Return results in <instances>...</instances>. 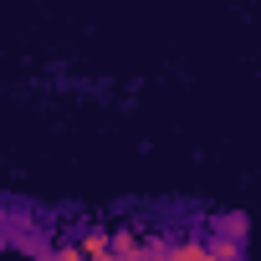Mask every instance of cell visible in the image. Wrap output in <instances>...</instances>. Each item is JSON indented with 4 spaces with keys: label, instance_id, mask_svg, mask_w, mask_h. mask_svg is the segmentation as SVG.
I'll list each match as a JSON object with an SVG mask.
<instances>
[{
    "label": "cell",
    "instance_id": "1",
    "mask_svg": "<svg viewBox=\"0 0 261 261\" xmlns=\"http://www.w3.org/2000/svg\"><path fill=\"white\" fill-rule=\"evenodd\" d=\"M174 261H210V256H205V251H195V246H190V251H179V256H174Z\"/></svg>",
    "mask_w": 261,
    "mask_h": 261
}]
</instances>
